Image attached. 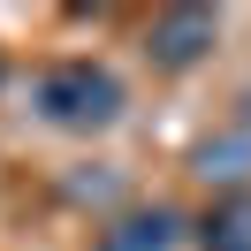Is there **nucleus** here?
Masks as SVG:
<instances>
[{"label":"nucleus","mask_w":251,"mask_h":251,"mask_svg":"<svg viewBox=\"0 0 251 251\" xmlns=\"http://www.w3.org/2000/svg\"><path fill=\"white\" fill-rule=\"evenodd\" d=\"M213 38H221L213 8H168V16H152V31H145V53H152L160 69H198L205 53H213Z\"/></svg>","instance_id":"f03ea898"},{"label":"nucleus","mask_w":251,"mask_h":251,"mask_svg":"<svg viewBox=\"0 0 251 251\" xmlns=\"http://www.w3.org/2000/svg\"><path fill=\"white\" fill-rule=\"evenodd\" d=\"M205 251H251V190H228V198H213V213H205Z\"/></svg>","instance_id":"20e7f679"},{"label":"nucleus","mask_w":251,"mask_h":251,"mask_svg":"<svg viewBox=\"0 0 251 251\" xmlns=\"http://www.w3.org/2000/svg\"><path fill=\"white\" fill-rule=\"evenodd\" d=\"M31 107H38V122H46V129H69V137H99V129H114V122H122L129 84L114 76L107 61H53L46 76H38Z\"/></svg>","instance_id":"f257e3e1"},{"label":"nucleus","mask_w":251,"mask_h":251,"mask_svg":"<svg viewBox=\"0 0 251 251\" xmlns=\"http://www.w3.org/2000/svg\"><path fill=\"white\" fill-rule=\"evenodd\" d=\"M0 84H8V61H0Z\"/></svg>","instance_id":"39448f33"},{"label":"nucleus","mask_w":251,"mask_h":251,"mask_svg":"<svg viewBox=\"0 0 251 251\" xmlns=\"http://www.w3.org/2000/svg\"><path fill=\"white\" fill-rule=\"evenodd\" d=\"M175 244H183V213L175 205H137V213H122L99 236V251H175Z\"/></svg>","instance_id":"7ed1b4c3"},{"label":"nucleus","mask_w":251,"mask_h":251,"mask_svg":"<svg viewBox=\"0 0 251 251\" xmlns=\"http://www.w3.org/2000/svg\"><path fill=\"white\" fill-rule=\"evenodd\" d=\"M244 107H251V99H244Z\"/></svg>","instance_id":"423d86ee"}]
</instances>
